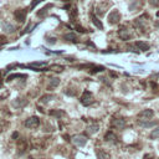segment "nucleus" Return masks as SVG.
Wrapping results in <instances>:
<instances>
[{
	"label": "nucleus",
	"mask_w": 159,
	"mask_h": 159,
	"mask_svg": "<svg viewBox=\"0 0 159 159\" xmlns=\"http://www.w3.org/2000/svg\"><path fill=\"white\" fill-rule=\"evenodd\" d=\"M98 159H110V155L107 153H104L103 150H100L98 152Z\"/></svg>",
	"instance_id": "13"
},
{
	"label": "nucleus",
	"mask_w": 159,
	"mask_h": 159,
	"mask_svg": "<svg viewBox=\"0 0 159 159\" xmlns=\"http://www.w3.org/2000/svg\"><path fill=\"white\" fill-rule=\"evenodd\" d=\"M137 46L139 50H143V51H147L148 49H149V44L144 42V41H138L137 42Z\"/></svg>",
	"instance_id": "8"
},
{
	"label": "nucleus",
	"mask_w": 159,
	"mask_h": 159,
	"mask_svg": "<svg viewBox=\"0 0 159 159\" xmlns=\"http://www.w3.org/2000/svg\"><path fill=\"white\" fill-rule=\"evenodd\" d=\"M40 1H42V0H34V1L31 3V8H35V6L38 5V4H39Z\"/></svg>",
	"instance_id": "22"
},
{
	"label": "nucleus",
	"mask_w": 159,
	"mask_h": 159,
	"mask_svg": "<svg viewBox=\"0 0 159 159\" xmlns=\"http://www.w3.org/2000/svg\"><path fill=\"white\" fill-rule=\"evenodd\" d=\"M155 26H157V28H159V21L155 22Z\"/></svg>",
	"instance_id": "25"
},
{
	"label": "nucleus",
	"mask_w": 159,
	"mask_h": 159,
	"mask_svg": "<svg viewBox=\"0 0 159 159\" xmlns=\"http://www.w3.org/2000/svg\"><path fill=\"white\" fill-rule=\"evenodd\" d=\"M91 18H92V22L94 24V25H96L97 26V28H98V29H103V25H102V22H101L100 21V20L98 19H97L96 18V16H94L93 14L92 15H91Z\"/></svg>",
	"instance_id": "10"
},
{
	"label": "nucleus",
	"mask_w": 159,
	"mask_h": 159,
	"mask_svg": "<svg viewBox=\"0 0 159 159\" xmlns=\"http://www.w3.org/2000/svg\"><path fill=\"white\" fill-rule=\"evenodd\" d=\"M39 124H40V121L38 117H31L29 119H26V122H25V127H28V128H36Z\"/></svg>",
	"instance_id": "2"
},
{
	"label": "nucleus",
	"mask_w": 159,
	"mask_h": 159,
	"mask_svg": "<svg viewBox=\"0 0 159 159\" xmlns=\"http://www.w3.org/2000/svg\"><path fill=\"white\" fill-rule=\"evenodd\" d=\"M149 3L153 6H158L159 5V0H149Z\"/></svg>",
	"instance_id": "21"
},
{
	"label": "nucleus",
	"mask_w": 159,
	"mask_h": 159,
	"mask_svg": "<svg viewBox=\"0 0 159 159\" xmlns=\"http://www.w3.org/2000/svg\"><path fill=\"white\" fill-rule=\"evenodd\" d=\"M92 94H91L88 91H84L82 97H81V102H82V104H84V106H87V104L92 103Z\"/></svg>",
	"instance_id": "3"
},
{
	"label": "nucleus",
	"mask_w": 159,
	"mask_h": 159,
	"mask_svg": "<svg viewBox=\"0 0 159 159\" xmlns=\"http://www.w3.org/2000/svg\"><path fill=\"white\" fill-rule=\"evenodd\" d=\"M157 16H158V18H159V11H157Z\"/></svg>",
	"instance_id": "26"
},
{
	"label": "nucleus",
	"mask_w": 159,
	"mask_h": 159,
	"mask_svg": "<svg viewBox=\"0 0 159 159\" xmlns=\"http://www.w3.org/2000/svg\"><path fill=\"white\" fill-rule=\"evenodd\" d=\"M112 126L118 128V129H123V128L126 127V122H124L123 119H114L112 122Z\"/></svg>",
	"instance_id": "6"
},
{
	"label": "nucleus",
	"mask_w": 159,
	"mask_h": 159,
	"mask_svg": "<svg viewBox=\"0 0 159 159\" xmlns=\"http://www.w3.org/2000/svg\"><path fill=\"white\" fill-rule=\"evenodd\" d=\"M45 65H46L45 62H34V63H31L32 67H42V66H45Z\"/></svg>",
	"instance_id": "19"
},
{
	"label": "nucleus",
	"mask_w": 159,
	"mask_h": 159,
	"mask_svg": "<svg viewBox=\"0 0 159 159\" xmlns=\"http://www.w3.org/2000/svg\"><path fill=\"white\" fill-rule=\"evenodd\" d=\"M4 30L6 32H13V31H14V26L10 25V24H5V25H4Z\"/></svg>",
	"instance_id": "15"
},
{
	"label": "nucleus",
	"mask_w": 159,
	"mask_h": 159,
	"mask_svg": "<svg viewBox=\"0 0 159 159\" xmlns=\"http://www.w3.org/2000/svg\"><path fill=\"white\" fill-rule=\"evenodd\" d=\"M158 137H159V128H158V129H154L150 133V138H152V139H155V138H158Z\"/></svg>",
	"instance_id": "16"
},
{
	"label": "nucleus",
	"mask_w": 159,
	"mask_h": 159,
	"mask_svg": "<svg viewBox=\"0 0 159 159\" xmlns=\"http://www.w3.org/2000/svg\"><path fill=\"white\" fill-rule=\"evenodd\" d=\"M157 124H158V122H157V121H153V122H145V123L141 122L139 126H141V127H144V128H150V127L157 126Z\"/></svg>",
	"instance_id": "9"
},
{
	"label": "nucleus",
	"mask_w": 159,
	"mask_h": 159,
	"mask_svg": "<svg viewBox=\"0 0 159 159\" xmlns=\"http://www.w3.org/2000/svg\"><path fill=\"white\" fill-rule=\"evenodd\" d=\"M77 30H79V31H81V32H86V30H84L83 28H81V26H77Z\"/></svg>",
	"instance_id": "24"
},
{
	"label": "nucleus",
	"mask_w": 159,
	"mask_h": 159,
	"mask_svg": "<svg viewBox=\"0 0 159 159\" xmlns=\"http://www.w3.org/2000/svg\"><path fill=\"white\" fill-rule=\"evenodd\" d=\"M106 139H107V141H110V139L113 141V139H116V137H114V134L112 133V132H110V133L106 134Z\"/></svg>",
	"instance_id": "18"
},
{
	"label": "nucleus",
	"mask_w": 159,
	"mask_h": 159,
	"mask_svg": "<svg viewBox=\"0 0 159 159\" xmlns=\"http://www.w3.org/2000/svg\"><path fill=\"white\" fill-rule=\"evenodd\" d=\"M25 16H26L25 10L19 9V10H16V11H15V18H16L18 21H24V20H25Z\"/></svg>",
	"instance_id": "5"
},
{
	"label": "nucleus",
	"mask_w": 159,
	"mask_h": 159,
	"mask_svg": "<svg viewBox=\"0 0 159 159\" xmlns=\"http://www.w3.org/2000/svg\"><path fill=\"white\" fill-rule=\"evenodd\" d=\"M59 83H60V80L59 79H52L51 82H50V88H53V87H56Z\"/></svg>",
	"instance_id": "14"
},
{
	"label": "nucleus",
	"mask_w": 159,
	"mask_h": 159,
	"mask_svg": "<svg viewBox=\"0 0 159 159\" xmlns=\"http://www.w3.org/2000/svg\"><path fill=\"white\" fill-rule=\"evenodd\" d=\"M65 39L69 40V41H76V40H77V36H76L73 32H70V34H66V35H65Z\"/></svg>",
	"instance_id": "11"
},
{
	"label": "nucleus",
	"mask_w": 159,
	"mask_h": 159,
	"mask_svg": "<svg viewBox=\"0 0 159 159\" xmlns=\"http://www.w3.org/2000/svg\"><path fill=\"white\" fill-rule=\"evenodd\" d=\"M118 34H119V38L121 39H123V40H128V39H129V34H128L126 30H121Z\"/></svg>",
	"instance_id": "12"
},
{
	"label": "nucleus",
	"mask_w": 159,
	"mask_h": 159,
	"mask_svg": "<svg viewBox=\"0 0 159 159\" xmlns=\"http://www.w3.org/2000/svg\"><path fill=\"white\" fill-rule=\"evenodd\" d=\"M153 114H154V112L152 110H144V111H142V112L139 113V117L141 118H147V119H149V118L153 117Z\"/></svg>",
	"instance_id": "7"
},
{
	"label": "nucleus",
	"mask_w": 159,
	"mask_h": 159,
	"mask_svg": "<svg viewBox=\"0 0 159 159\" xmlns=\"http://www.w3.org/2000/svg\"><path fill=\"white\" fill-rule=\"evenodd\" d=\"M49 98H52V96H46V97H44L42 101H44V102H47V101H49Z\"/></svg>",
	"instance_id": "23"
},
{
	"label": "nucleus",
	"mask_w": 159,
	"mask_h": 159,
	"mask_svg": "<svg viewBox=\"0 0 159 159\" xmlns=\"http://www.w3.org/2000/svg\"><path fill=\"white\" fill-rule=\"evenodd\" d=\"M121 19V15L117 11V10H113V11L110 13V15H108V22L111 24V25H114V24H117L118 21H119Z\"/></svg>",
	"instance_id": "1"
},
{
	"label": "nucleus",
	"mask_w": 159,
	"mask_h": 159,
	"mask_svg": "<svg viewBox=\"0 0 159 159\" xmlns=\"http://www.w3.org/2000/svg\"><path fill=\"white\" fill-rule=\"evenodd\" d=\"M72 142L76 145H80V147H82V145L86 144L87 139L84 137H82V136H75V137H73V139H72Z\"/></svg>",
	"instance_id": "4"
},
{
	"label": "nucleus",
	"mask_w": 159,
	"mask_h": 159,
	"mask_svg": "<svg viewBox=\"0 0 159 159\" xmlns=\"http://www.w3.org/2000/svg\"><path fill=\"white\" fill-rule=\"evenodd\" d=\"M76 15H77V8H73V9H72V11H71V18L73 19Z\"/></svg>",
	"instance_id": "20"
},
{
	"label": "nucleus",
	"mask_w": 159,
	"mask_h": 159,
	"mask_svg": "<svg viewBox=\"0 0 159 159\" xmlns=\"http://www.w3.org/2000/svg\"><path fill=\"white\" fill-rule=\"evenodd\" d=\"M51 6H52V5H47L46 8H44V9H41V11H39V13H38V15H39V16H44V15L46 14L47 9H49V8H51Z\"/></svg>",
	"instance_id": "17"
}]
</instances>
